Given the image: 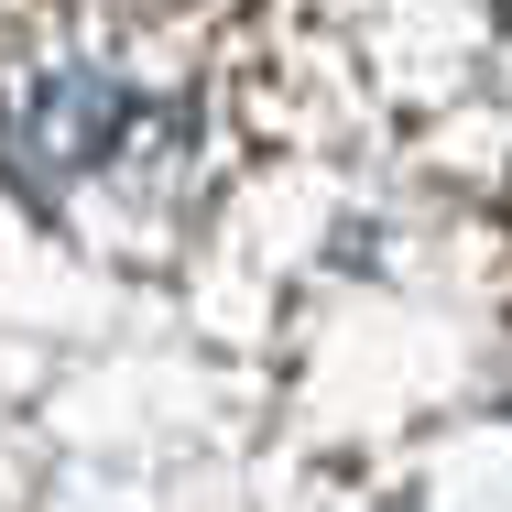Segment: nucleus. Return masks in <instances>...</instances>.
I'll list each match as a JSON object with an SVG mask.
<instances>
[{
    "mask_svg": "<svg viewBox=\"0 0 512 512\" xmlns=\"http://www.w3.org/2000/svg\"><path fill=\"white\" fill-rule=\"evenodd\" d=\"M120 120H131V99H120L109 77H55L44 99L22 109V153H33V164H88V153H109Z\"/></svg>",
    "mask_w": 512,
    "mask_h": 512,
    "instance_id": "1",
    "label": "nucleus"
}]
</instances>
